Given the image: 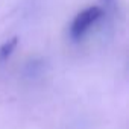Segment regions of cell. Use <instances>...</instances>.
Segmentation results:
<instances>
[{"instance_id": "3957f363", "label": "cell", "mask_w": 129, "mask_h": 129, "mask_svg": "<svg viewBox=\"0 0 129 129\" xmlns=\"http://www.w3.org/2000/svg\"><path fill=\"white\" fill-rule=\"evenodd\" d=\"M102 2H103L105 5H109V3H112V2H114V0H102Z\"/></svg>"}, {"instance_id": "7a4b0ae2", "label": "cell", "mask_w": 129, "mask_h": 129, "mask_svg": "<svg viewBox=\"0 0 129 129\" xmlns=\"http://www.w3.org/2000/svg\"><path fill=\"white\" fill-rule=\"evenodd\" d=\"M17 44H18V37H12L0 46V61H6L15 50Z\"/></svg>"}, {"instance_id": "6da1fadb", "label": "cell", "mask_w": 129, "mask_h": 129, "mask_svg": "<svg viewBox=\"0 0 129 129\" xmlns=\"http://www.w3.org/2000/svg\"><path fill=\"white\" fill-rule=\"evenodd\" d=\"M102 14H103V9H102L100 6H90V8L81 11V12L75 17V20H73V23H72V27H70L72 37H73V38H81V37L87 32V29H88L96 20H99V18L102 17Z\"/></svg>"}]
</instances>
